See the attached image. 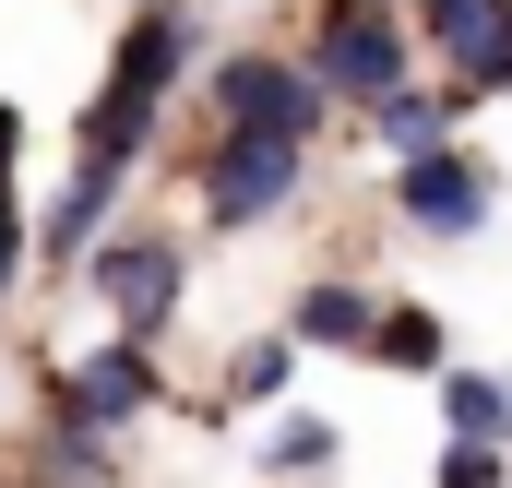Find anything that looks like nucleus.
Masks as SVG:
<instances>
[{
    "label": "nucleus",
    "instance_id": "nucleus-6",
    "mask_svg": "<svg viewBox=\"0 0 512 488\" xmlns=\"http://www.w3.org/2000/svg\"><path fill=\"white\" fill-rule=\"evenodd\" d=\"M393 203H405V227H429V239H477L489 227V167L477 155H405L393 167Z\"/></svg>",
    "mask_w": 512,
    "mask_h": 488
},
{
    "label": "nucleus",
    "instance_id": "nucleus-13",
    "mask_svg": "<svg viewBox=\"0 0 512 488\" xmlns=\"http://www.w3.org/2000/svg\"><path fill=\"white\" fill-rule=\"evenodd\" d=\"M382 369H441V322L429 310H382V346H370Z\"/></svg>",
    "mask_w": 512,
    "mask_h": 488
},
{
    "label": "nucleus",
    "instance_id": "nucleus-16",
    "mask_svg": "<svg viewBox=\"0 0 512 488\" xmlns=\"http://www.w3.org/2000/svg\"><path fill=\"white\" fill-rule=\"evenodd\" d=\"M441 488H501V465H489V453H465V441H453V465H441Z\"/></svg>",
    "mask_w": 512,
    "mask_h": 488
},
{
    "label": "nucleus",
    "instance_id": "nucleus-7",
    "mask_svg": "<svg viewBox=\"0 0 512 488\" xmlns=\"http://www.w3.org/2000/svg\"><path fill=\"white\" fill-rule=\"evenodd\" d=\"M417 24H429V60H453L477 96L512 84V0H417Z\"/></svg>",
    "mask_w": 512,
    "mask_h": 488
},
{
    "label": "nucleus",
    "instance_id": "nucleus-11",
    "mask_svg": "<svg viewBox=\"0 0 512 488\" xmlns=\"http://www.w3.org/2000/svg\"><path fill=\"white\" fill-rule=\"evenodd\" d=\"M501 429H512V393H501V381H453V441H465V453H489Z\"/></svg>",
    "mask_w": 512,
    "mask_h": 488
},
{
    "label": "nucleus",
    "instance_id": "nucleus-8",
    "mask_svg": "<svg viewBox=\"0 0 512 488\" xmlns=\"http://www.w3.org/2000/svg\"><path fill=\"white\" fill-rule=\"evenodd\" d=\"M143 393H155V358H143V346L120 334L108 358H84L72 381H60V417H72V441H108V429H120Z\"/></svg>",
    "mask_w": 512,
    "mask_h": 488
},
{
    "label": "nucleus",
    "instance_id": "nucleus-1",
    "mask_svg": "<svg viewBox=\"0 0 512 488\" xmlns=\"http://www.w3.org/2000/svg\"><path fill=\"white\" fill-rule=\"evenodd\" d=\"M179 12H143L120 48H108V84L84 96V131H72V191H60V215H48V250H72L108 203H120L131 155H143V131H155V108H167V84H179Z\"/></svg>",
    "mask_w": 512,
    "mask_h": 488
},
{
    "label": "nucleus",
    "instance_id": "nucleus-17",
    "mask_svg": "<svg viewBox=\"0 0 512 488\" xmlns=\"http://www.w3.org/2000/svg\"><path fill=\"white\" fill-rule=\"evenodd\" d=\"M370 12H382V0H370Z\"/></svg>",
    "mask_w": 512,
    "mask_h": 488
},
{
    "label": "nucleus",
    "instance_id": "nucleus-5",
    "mask_svg": "<svg viewBox=\"0 0 512 488\" xmlns=\"http://www.w3.org/2000/svg\"><path fill=\"white\" fill-rule=\"evenodd\" d=\"M96 286H108V310H120V334H131V346H155V322L179 310V239L120 227V239L96 250Z\"/></svg>",
    "mask_w": 512,
    "mask_h": 488
},
{
    "label": "nucleus",
    "instance_id": "nucleus-4",
    "mask_svg": "<svg viewBox=\"0 0 512 488\" xmlns=\"http://www.w3.org/2000/svg\"><path fill=\"white\" fill-rule=\"evenodd\" d=\"M286 191H298V143L215 131V155H203V215H215V227H262Z\"/></svg>",
    "mask_w": 512,
    "mask_h": 488
},
{
    "label": "nucleus",
    "instance_id": "nucleus-10",
    "mask_svg": "<svg viewBox=\"0 0 512 488\" xmlns=\"http://www.w3.org/2000/svg\"><path fill=\"white\" fill-rule=\"evenodd\" d=\"M286 369H298V334H262L251 358H227V393H239V405H274V393H286Z\"/></svg>",
    "mask_w": 512,
    "mask_h": 488
},
{
    "label": "nucleus",
    "instance_id": "nucleus-2",
    "mask_svg": "<svg viewBox=\"0 0 512 488\" xmlns=\"http://www.w3.org/2000/svg\"><path fill=\"white\" fill-rule=\"evenodd\" d=\"M310 84H322V96H358V108L405 96V24L370 12V0H334V12H322V48H310Z\"/></svg>",
    "mask_w": 512,
    "mask_h": 488
},
{
    "label": "nucleus",
    "instance_id": "nucleus-14",
    "mask_svg": "<svg viewBox=\"0 0 512 488\" xmlns=\"http://www.w3.org/2000/svg\"><path fill=\"white\" fill-rule=\"evenodd\" d=\"M262 453H274L286 477H322V465H334V417H286V429H274Z\"/></svg>",
    "mask_w": 512,
    "mask_h": 488
},
{
    "label": "nucleus",
    "instance_id": "nucleus-12",
    "mask_svg": "<svg viewBox=\"0 0 512 488\" xmlns=\"http://www.w3.org/2000/svg\"><path fill=\"white\" fill-rule=\"evenodd\" d=\"M12 143H24V120L0 108V286L24 274V250H36V227H24V203H12Z\"/></svg>",
    "mask_w": 512,
    "mask_h": 488
},
{
    "label": "nucleus",
    "instance_id": "nucleus-9",
    "mask_svg": "<svg viewBox=\"0 0 512 488\" xmlns=\"http://www.w3.org/2000/svg\"><path fill=\"white\" fill-rule=\"evenodd\" d=\"M298 346H382V310L358 286H310L298 298Z\"/></svg>",
    "mask_w": 512,
    "mask_h": 488
},
{
    "label": "nucleus",
    "instance_id": "nucleus-3",
    "mask_svg": "<svg viewBox=\"0 0 512 488\" xmlns=\"http://www.w3.org/2000/svg\"><path fill=\"white\" fill-rule=\"evenodd\" d=\"M215 120H227V131H262V143H310L322 84H310L298 60H274V48H239V60H215Z\"/></svg>",
    "mask_w": 512,
    "mask_h": 488
},
{
    "label": "nucleus",
    "instance_id": "nucleus-15",
    "mask_svg": "<svg viewBox=\"0 0 512 488\" xmlns=\"http://www.w3.org/2000/svg\"><path fill=\"white\" fill-rule=\"evenodd\" d=\"M382 143H405V155H441V108L405 84V96H382Z\"/></svg>",
    "mask_w": 512,
    "mask_h": 488
}]
</instances>
